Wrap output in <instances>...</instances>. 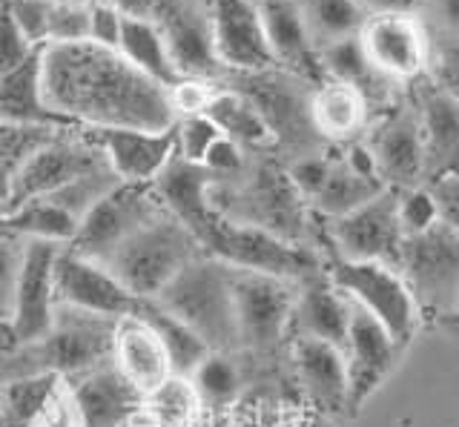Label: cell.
<instances>
[{
	"label": "cell",
	"mask_w": 459,
	"mask_h": 427,
	"mask_svg": "<svg viewBox=\"0 0 459 427\" xmlns=\"http://www.w3.org/2000/svg\"><path fill=\"white\" fill-rule=\"evenodd\" d=\"M40 87L69 130H155L176 124L167 92L138 75L118 52L92 44L40 49Z\"/></svg>",
	"instance_id": "1"
},
{
	"label": "cell",
	"mask_w": 459,
	"mask_h": 427,
	"mask_svg": "<svg viewBox=\"0 0 459 427\" xmlns=\"http://www.w3.org/2000/svg\"><path fill=\"white\" fill-rule=\"evenodd\" d=\"M112 327V319L57 307L49 333L0 353V384L35 376L72 379L109 362Z\"/></svg>",
	"instance_id": "2"
},
{
	"label": "cell",
	"mask_w": 459,
	"mask_h": 427,
	"mask_svg": "<svg viewBox=\"0 0 459 427\" xmlns=\"http://www.w3.org/2000/svg\"><path fill=\"white\" fill-rule=\"evenodd\" d=\"M152 302L181 319L210 353H238L233 312V269L210 255H198Z\"/></svg>",
	"instance_id": "3"
},
{
	"label": "cell",
	"mask_w": 459,
	"mask_h": 427,
	"mask_svg": "<svg viewBox=\"0 0 459 427\" xmlns=\"http://www.w3.org/2000/svg\"><path fill=\"white\" fill-rule=\"evenodd\" d=\"M296 298V281L238 273L233 269V312L238 336V362L255 364L258 373H279L287 350V324Z\"/></svg>",
	"instance_id": "4"
},
{
	"label": "cell",
	"mask_w": 459,
	"mask_h": 427,
	"mask_svg": "<svg viewBox=\"0 0 459 427\" xmlns=\"http://www.w3.org/2000/svg\"><path fill=\"white\" fill-rule=\"evenodd\" d=\"M399 276L408 284L422 327L454 333L459 307V230L437 224L405 238Z\"/></svg>",
	"instance_id": "5"
},
{
	"label": "cell",
	"mask_w": 459,
	"mask_h": 427,
	"mask_svg": "<svg viewBox=\"0 0 459 427\" xmlns=\"http://www.w3.org/2000/svg\"><path fill=\"white\" fill-rule=\"evenodd\" d=\"M198 255H204L198 238L164 212L115 247L104 267L135 298H155Z\"/></svg>",
	"instance_id": "6"
},
{
	"label": "cell",
	"mask_w": 459,
	"mask_h": 427,
	"mask_svg": "<svg viewBox=\"0 0 459 427\" xmlns=\"http://www.w3.org/2000/svg\"><path fill=\"white\" fill-rule=\"evenodd\" d=\"M322 269L333 287L351 304L377 319L399 347H411L416 333L422 330V321L399 269L373 261H344L336 255H322Z\"/></svg>",
	"instance_id": "7"
},
{
	"label": "cell",
	"mask_w": 459,
	"mask_h": 427,
	"mask_svg": "<svg viewBox=\"0 0 459 427\" xmlns=\"http://www.w3.org/2000/svg\"><path fill=\"white\" fill-rule=\"evenodd\" d=\"M201 250L224 267L238 269V273H258L287 281H301L316 269H322V255L316 250L290 244V241L267 230L227 221L221 216H215L207 233L201 235Z\"/></svg>",
	"instance_id": "8"
},
{
	"label": "cell",
	"mask_w": 459,
	"mask_h": 427,
	"mask_svg": "<svg viewBox=\"0 0 459 427\" xmlns=\"http://www.w3.org/2000/svg\"><path fill=\"white\" fill-rule=\"evenodd\" d=\"M405 233L396 216V190H382L368 204L322 221V255L344 261H373L399 269Z\"/></svg>",
	"instance_id": "9"
},
{
	"label": "cell",
	"mask_w": 459,
	"mask_h": 427,
	"mask_svg": "<svg viewBox=\"0 0 459 427\" xmlns=\"http://www.w3.org/2000/svg\"><path fill=\"white\" fill-rule=\"evenodd\" d=\"M164 207L150 187L141 184H118L104 201H98L78 224L75 238L69 241L72 252L104 264L115 247H121L129 235H135L141 226L164 216Z\"/></svg>",
	"instance_id": "10"
},
{
	"label": "cell",
	"mask_w": 459,
	"mask_h": 427,
	"mask_svg": "<svg viewBox=\"0 0 459 427\" xmlns=\"http://www.w3.org/2000/svg\"><path fill=\"white\" fill-rule=\"evenodd\" d=\"M95 167H107V161L81 130H75L72 135L69 130L55 132L52 138L43 141V144L21 164L18 173H14L9 192H6V204L0 212L26 204V201H35V198H47L55 190H61L64 184H69L72 178L90 173Z\"/></svg>",
	"instance_id": "11"
},
{
	"label": "cell",
	"mask_w": 459,
	"mask_h": 427,
	"mask_svg": "<svg viewBox=\"0 0 459 427\" xmlns=\"http://www.w3.org/2000/svg\"><path fill=\"white\" fill-rule=\"evenodd\" d=\"M356 38L373 75L382 81H416L428 69L430 38L416 12L368 15Z\"/></svg>",
	"instance_id": "12"
},
{
	"label": "cell",
	"mask_w": 459,
	"mask_h": 427,
	"mask_svg": "<svg viewBox=\"0 0 459 427\" xmlns=\"http://www.w3.org/2000/svg\"><path fill=\"white\" fill-rule=\"evenodd\" d=\"M402 353L405 347H399L377 319L351 304L348 333L342 345L344 379H348V419L356 416L368 405V398L387 381Z\"/></svg>",
	"instance_id": "13"
},
{
	"label": "cell",
	"mask_w": 459,
	"mask_h": 427,
	"mask_svg": "<svg viewBox=\"0 0 459 427\" xmlns=\"http://www.w3.org/2000/svg\"><path fill=\"white\" fill-rule=\"evenodd\" d=\"M284 376L296 398L327 419H348V379L342 350L325 341L290 338L284 350Z\"/></svg>",
	"instance_id": "14"
},
{
	"label": "cell",
	"mask_w": 459,
	"mask_h": 427,
	"mask_svg": "<svg viewBox=\"0 0 459 427\" xmlns=\"http://www.w3.org/2000/svg\"><path fill=\"white\" fill-rule=\"evenodd\" d=\"M362 144L387 190L425 184V144L413 107H399L368 124Z\"/></svg>",
	"instance_id": "15"
},
{
	"label": "cell",
	"mask_w": 459,
	"mask_h": 427,
	"mask_svg": "<svg viewBox=\"0 0 459 427\" xmlns=\"http://www.w3.org/2000/svg\"><path fill=\"white\" fill-rule=\"evenodd\" d=\"M55 302L57 307L92 312L100 319H121L135 312L141 298H135L100 261L61 250L55 259Z\"/></svg>",
	"instance_id": "16"
},
{
	"label": "cell",
	"mask_w": 459,
	"mask_h": 427,
	"mask_svg": "<svg viewBox=\"0 0 459 427\" xmlns=\"http://www.w3.org/2000/svg\"><path fill=\"white\" fill-rule=\"evenodd\" d=\"M61 250L64 247L43 244V241H23V261L9 312V324L18 345L49 333L55 321V259Z\"/></svg>",
	"instance_id": "17"
},
{
	"label": "cell",
	"mask_w": 459,
	"mask_h": 427,
	"mask_svg": "<svg viewBox=\"0 0 459 427\" xmlns=\"http://www.w3.org/2000/svg\"><path fill=\"white\" fill-rule=\"evenodd\" d=\"M207 18L221 69L262 73L273 66L255 0H207Z\"/></svg>",
	"instance_id": "18"
},
{
	"label": "cell",
	"mask_w": 459,
	"mask_h": 427,
	"mask_svg": "<svg viewBox=\"0 0 459 427\" xmlns=\"http://www.w3.org/2000/svg\"><path fill=\"white\" fill-rule=\"evenodd\" d=\"M155 23L161 30L167 49L176 61L181 78L212 81L221 73V64L215 58L207 4L198 0H161L155 12Z\"/></svg>",
	"instance_id": "19"
},
{
	"label": "cell",
	"mask_w": 459,
	"mask_h": 427,
	"mask_svg": "<svg viewBox=\"0 0 459 427\" xmlns=\"http://www.w3.org/2000/svg\"><path fill=\"white\" fill-rule=\"evenodd\" d=\"M90 144L104 155L107 167L121 184H150L176 155L172 132L155 130H81Z\"/></svg>",
	"instance_id": "20"
},
{
	"label": "cell",
	"mask_w": 459,
	"mask_h": 427,
	"mask_svg": "<svg viewBox=\"0 0 459 427\" xmlns=\"http://www.w3.org/2000/svg\"><path fill=\"white\" fill-rule=\"evenodd\" d=\"M109 362L141 396L152 393L158 384H164L172 376V364L161 336L138 312L115 319Z\"/></svg>",
	"instance_id": "21"
},
{
	"label": "cell",
	"mask_w": 459,
	"mask_h": 427,
	"mask_svg": "<svg viewBox=\"0 0 459 427\" xmlns=\"http://www.w3.org/2000/svg\"><path fill=\"white\" fill-rule=\"evenodd\" d=\"M348 319H351V302L333 287V281L327 278L325 269H316V273L296 281L287 341L310 338L342 350L344 333H348Z\"/></svg>",
	"instance_id": "22"
},
{
	"label": "cell",
	"mask_w": 459,
	"mask_h": 427,
	"mask_svg": "<svg viewBox=\"0 0 459 427\" xmlns=\"http://www.w3.org/2000/svg\"><path fill=\"white\" fill-rule=\"evenodd\" d=\"M64 381L81 410L83 427H129L135 422L143 396L112 367V362Z\"/></svg>",
	"instance_id": "23"
},
{
	"label": "cell",
	"mask_w": 459,
	"mask_h": 427,
	"mask_svg": "<svg viewBox=\"0 0 459 427\" xmlns=\"http://www.w3.org/2000/svg\"><path fill=\"white\" fill-rule=\"evenodd\" d=\"M307 124L319 135V141H327L333 147L353 144L365 135L370 124V98L351 87V83L325 81L319 83L307 98Z\"/></svg>",
	"instance_id": "24"
},
{
	"label": "cell",
	"mask_w": 459,
	"mask_h": 427,
	"mask_svg": "<svg viewBox=\"0 0 459 427\" xmlns=\"http://www.w3.org/2000/svg\"><path fill=\"white\" fill-rule=\"evenodd\" d=\"M212 175L201 164H186L172 155V161L161 169V175L152 181V190L158 195V201L167 209V216H172L178 224H184L190 230L198 244L201 235L207 233L210 221L215 218V209L210 204V187Z\"/></svg>",
	"instance_id": "25"
},
{
	"label": "cell",
	"mask_w": 459,
	"mask_h": 427,
	"mask_svg": "<svg viewBox=\"0 0 459 427\" xmlns=\"http://www.w3.org/2000/svg\"><path fill=\"white\" fill-rule=\"evenodd\" d=\"M262 30L270 47L273 66H290L296 73H313L319 69L316 64V47L307 35V26L301 21V12L296 0H255Z\"/></svg>",
	"instance_id": "26"
},
{
	"label": "cell",
	"mask_w": 459,
	"mask_h": 427,
	"mask_svg": "<svg viewBox=\"0 0 459 427\" xmlns=\"http://www.w3.org/2000/svg\"><path fill=\"white\" fill-rule=\"evenodd\" d=\"M422 144H425V181L454 169L456 141H459V112L456 98L448 87H434L422 95L416 107Z\"/></svg>",
	"instance_id": "27"
},
{
	"label": "cell",
	"mask_w": 459,
	"mask_h": 427,
	"mask_svg": "<svg viewBox=\"0 0 459 427\" xmlns=\"http://www.w3.org/2000/svg\"><path fill=\"white\" fill-rule=\"evenodd\" d=\"M115 52H118L138 75L152 81L155 87H161L164 92L176 87L178 81H184L155 18H124L121 40Z\"/></svg>",
	"instance_id": "28"
},
{
	"label": "cell",
	"mask_w": 459,
	"mask_h": 427,
	"mask_svg": "<svg viewBox=\"0 0 459 427\" xmlns=\"http://www.w3.org/2000/svg\"><path fill=\"white\" fill-rule=\"evenodd\" d=\"M0 121L18 126H43V130H66L43 101L40 52L29 64L0 75Z\"/></svg>",
	"instance_id": "29"
},
{
	"label": "cell",
	"mask_w": 459,
	"mask_h": 427,
	"mask_svg": "<svg viewBox=\"0 0 459 427\" xmlns=\"http://www.w3.org/2000/svg\"><path fill=\"white\" fill-rule=\"evenodd\" d=\"M382 190H387V187L373 173H365V169L353 167L344 155H333L330 173L322 184V190L316 192V198L310 201V209L322 221H330V218H339L344 212L368 204L370 198H377Z\"/></svg>",
	"instance_id": "30"
},
{
	"label": "cell",
	"mask_w": 459,
	"mask_h": 427,
	"mask_svg": "<svg viewBox=\"0 0 459 427\" xmlns=\"http://www.w3.org/2000/svg\"><path fill=\"white\" fill-rule=\"evenodd\" d=\"M186 379L201 407L212 416H224L247 396V376L236 353H207Z\"/></svg>",
	"instance_id": "31"
},
{
	"label": "cell",
	"mask_w": 459,
	"mask_h": 427,
	"mask_svg": "<svg viewBox=\"0 0 459 427\" xmlns=\"http://www.w3.org/2000/svg\"><path fill=\"white\" fill-rule=\"evenodd\" d=\"M210 413L201 407L186 376H169L141 398V410L129 427H201Z\"/></svg>",
	"instance_id": "32"
},
{
	"label": "cell",
	"mask_w": 459,
	"mask_h": 427,
	"mask_svg": "<svg viewBox=\"0 0 459 427\" xmlns=\"http://www.w3.org/2000/svg\"><path fill=\"white\" fill-rule=\"evenodd\" d=\"M204 115L215 124V130L230 141H236L241 149H267L276 144L262 109L255 107L250 95L219 90L204 109Z\"/></svg>",
	"instance_id": "33"
},
{
	"label": "cell",
	"mask_w": 459,
	"mask_h": 427,
	"mask_svg": "<svg viewBox=\"0 0 459 427\" xmlns=\"http://www.w3.org/2000/svg\"><path fill=\"white\" fill-rule=\"evenodd\" d=\"M0 226L21 241H43V244L57 247H69V241L78 233V221L47 198H35V201L0 212Z\"/></svg>",
	"instance_id": "34"
},
{
	"label": "cell",
	"mask_w": 459,
	"mask_h": 427,
	"mask_svg": "<svg viewBox=\"0 0 459 427\" xmlns=\"http://www.w3.org/2000/svg\"><path fill=\"white\" fill-rule=\"evenodd\" d=\"M135 312L141 319H147L152 324V330L161 336L169 364H172V376H190L201 364V359L210 353V347L190 330V327L172 316V312H167L164 307H158L152 298H141Z\"/></svg>",
	"instance_id": "35"
},
{
	"label": "cell",
	"mask_w": 459,
	"mask_h": 427,
	"mask_svg": "<svg viewBox=\"0 0 459 427\" xmlns=\"http://www.w3.org/2000/svg\"><path fill=\"white\" fill-rule=\"evenodd\" d=\"M296 6L316 49L359 35L368 18L359 0H296Z\"/></svg>",
	"instance_id": "36"
},
{
	"label": "cell",
	"mask_w": 459,
	"mask_h": 427,
	"mask_svg": "<svg viewBox=\"0 0 459 427\" xmlns=\"http://www.w3.org/2000/svg\"><path fill=\"white\" fill-rule=\"evenodd\" d=\"M316 64H319L322 75H327V81L351 83V87L362 90L365 95H368L370 81L377 78L365 61V52H362V47H359L356 35L319 47L316 49Z\"/></svg>",
	"instance_id": "37"
},
{
	"label": "cell",
	"mask_w": 459,
	"mask_h": 427,
	"mask_svg": "<svg viewBox=\"0 0 459 427\" xmlns=\"http://www.w3.org/2000/svg\"><path fill=\"white\" fill-rule=\"evenodd\" d=\"M118 184L121 181L112 175L109 167H95V169H90V173L72 178L69 184H64V187L55 190L52 195H47V201L61 207L64 212H69V216L81 224L86 212H90L98 201H104Z\"/></svg>",
	"instance_id": "38"
},
{
	"label": "cell",
	"mask_w": 459,
	"mask_h": 427,
	"mask_svg": "<svg viewBox=\"0 0 459 427\" xmlns=\"http://www.w3.org/2000/svg\"><path fill=\"white\" fill-rule=\"evenodd\" d=\"M57 130H43V126H18L0 121V209L6 204V192L14 173L32 155L43 141L52 138Z\"/></svg>",
	"instance_id": "39"
},
{
	"label": "cell",
	"mask_w": 459,
	"mask_h": 427,
	"mask_svg": "<svg viewBox=\"0 0 459 427\" xmlns=\"http://www.w3.org/2000/svg\"><path fill=\"white\" fill-rule=\"evenodd\" d=\"M86 40H90V6L78 0H52L43 49L86 44Z\"/></svg>",
	"instance_id": "40"
},
{
	"label": "cell",
	"mask_w": 459,
	"mask_h": 427,
	"mask_svg": "<svg viewBox=\"0 0 459 427\" xmlns=\"http://www.w3.org/2000/svg\"><path fill=\"white\" fill-rule=\"evenodd\" d=\"M396 216H399V226H402V233H405V238L422 235L430 230V226L442 224L437 216V204H434V195L428 190V184L396 190Z\"/></svg>",
	"instance_id": "41"
},
{
	"label": "cell",
	"mask_w": 459,
	"mask_h": 427,
	"mask_svg": "<svg viewBox=\"0 0 459 427\" xmlns=\"http://www.w3.org/2000/svg\"><path fill=\"white\" fill-rule=\"evenodd\" d=\"M169 132L172 144H176V158L186 164H201L210 144L221 135L207 115H181L169 126Z\"/></svg>",
	"instance_id": "42"
},
{
	"label": "cell",
	"mask_w": 459,
	"mask_h": 427,
	"mask_svg": "<svg viewBox=\"0 0 459 427\" xmlns=\"http://www.w3.org/2000/svg\"><path fill=\"white\" fill-rule=\"evenodd\" d=\"M29 427H83L81 410H78L75 398H72L64 379H57L49 388L47 398H43L40 407L35 410Z\"/></svg>",
	"instance_id": "43"
},
{
	"label": "cell",
	"mask_w": 459,
	"mask_h": 427,
	"mask_svg": "<svg viewBox=\"0 0 459 427\" xmlns=\"http://www.w3.org/2000/svg\"><path fill=\"white\" fill-rule=\"evenodd\" d=\"M21 261H23V241L0 226V319L6 321L14 302V284H18Z\"/></svg>",
	"instance_id": "44"
},
{
	"label": "cell",
	"mask_w": 459,
	"mask_h": 427,
	"mask_svg": "<svg viewBox=\"0 0 459 427\" xmlns=\"http://www.w3.org/2000/svg\"><path fill=\"white\" fill-rule=\"evenodd\" d=\"M86 6H90V40H86V44L115 52L118 49L126 15H121L109 0H95V4H86Z\"/></svg>",
	"instance_id": "45"
},
{
	"label": "cell",
	"mask_w": 459,
	"mask_h": 427,
	"mask_svg": "<svg viewBox=\"0 0 459 427\" xmlns=\"http://www.w3.org/2000/svg\"><path fill=\"white\" fill-rule=\"evenodd\" d=\"M201 167H204L215 181L236 178L241 169L247 167V149H241L236 141H230L227 135H219L204 152Z\"/></svg>",
	"instance_id": "46"
},
{
	"label": "cell",
	"mask_w": 459,
	"mask_h": 427,
	"mask_svg": "<svg viewBox=\"0 0 459 427\" xmlns=\"http://www.w3.org/2000/svg\"><path fill=\"white\" fill-rule=\"evenodd\" d=\"M38 52L40 49L29 44L18 26H14V21L6 15V9L0 6V75H6L12 69L29 64Z\"/></svg>",
	"instance_id": "47"
},
{
	"label": "cell",
	"mask_w": 459,
	"mask_h": 427,
	"mask_svg": "<svg viewBox=\"0 0 459 427\" xmlns=\"http://www.w3.org/2000/svg\"><path fill=\"white\" fill-rule=\"evenodd\" d=\"M284 427H333V419H327V416H322V413L305 407L301 402H293L290 413H287Z\"/></svg>",
	"instance_id": "48"
},
{
	"label": "cell",
	"mask_w": 459,
	"mask_h": 427,
	"mask_svg": "<svg viewBox=\"0 0 459 427\" xmlns=\"http://www.w3.org/2000/svg\"><path fill=\"white\" fill-rule=\"evenodd\" d=\"M420 0H359L365 15H394V12H416Z\"/></svg>",
	"instance_id": "49"
},
{
	"label": "cell",
	"mask_w": 459,
	"mask_h": 427,
	"mask_svg": "<svg viewBox=\"0 0 459 427\" xmlns=\"http://www.w3.org/2000/svg\"><path fill=\"white\" fill-rule=\"evenodd\" d=\"M109 4L126 18H155L161 0H109Z\"/></svg>",
	"instance_id": "50"
},
{
	"label": "cell",
	"mask_w": 459,
	"mask_h": 427,
	"mask_svg": "<svg viewBox=\"0 0 459 427\" xmlns=\"http://www.w3.org/2000/svg\"><path fill=\"white\" fill-rule=\"evenodd\" d=\"M18 341H14V333H12V324L6 319H0V353L12 350Z\"/></svg>",
	"instance_id": "51"
},
{
	"label": "cell",
	"mask_w": 459,
	"mask_h": 427,
	"mask_svg": "<svg viewBox=\"0 0 459 427\" xmlns=\"http://www.w3.org/2000/svg\"><path fill=\"white\" fill-rule=\"evenodd\" d=\"M201 427H230V419H227V413H224V416H212V413H210L207 422Z\"/></svg>",
	"instance_id": "52"
},
{
	"label": "cell",
	"mask_w": 459,
	"mask_h": 427,
	"mask_svg": "<svg viewBox=\"0 0 459 427\" xmlns=\"http://www.w3.org/2000/svg\"><path fill=\"white\" fill-rule=\"evenodd\" d=\"M78 4H95V0H78Z\"/></svg>",
	"instance_id": "53"
},
{
	"label": "cell",
	"mask_w": 459,
	"mask_h": 427,
	"mask_svg": "<svg viewBox=\"0 0 459 427\" xmlns=\"http://www.w3.org/2000/svg\"><path fill=\"white\" fill-rule=\"evenodd\" d=\"M0 410H4V402H0Z\"/></svg>",
	"instance_id": "54"
}]
</instances>
